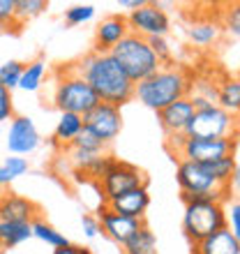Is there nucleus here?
Segmentation results:
<instances>
[{
	"label": "nucleus",
	"instance_id": "f257e3e1",
	"mask_svg": "<svg viewBox=\"0 0 240 254\" xmlns=\"http://www.w3.org/2000/svg\"><path fill=\"white\" fill-rule=\"evenodd\" d=\"M74 74H79L88 86L93 88L102 104L122 109L127 102L134 100V83L127 79V74L120 69L111 54H97L90 51L81 61L69 65Z\"/></svg>",
	"mask_w": 240,
	"mask_h": 254
},
{
	"label": "nucleus",
	"instance_id": "dca6fc26",
	"mask_svg": "<svg viewBox=\"0 0 240 254\" xmlns=\"http://www.w3.org/2000/svg\"><path fill=\"white\" fill-rule=\"evenodd\" d=\"M104 206L111 208L114 213L125 215V217L143 220V217H146L148 206H150V192H148V188L129 190V192H125V194H120V196H116V199L104 201Z\"/></svg>",
	"mask_w": 240,
	"mask_h": 254
},
{
	"label": "nucleus",
	"instance_id": "7ed1b4c3",
	"mask_svg": "<svg viewBox=\"0 0 240 254\" xmlns=\"http://www.w3.org/2000/svg\"><path fill=\"white\" fill-rule=\"evenodd\" d=\"M111 56L116 58L120 69L127 74V79L132 83H139V81H143L146 76L155 74L162 67V63L153 54L148 40H143V37H139L134 33H129L125 40H120L111 49Z\"/></svg>",
	"mask_w": 240,
	"mask_h": 254
},
{
	"label": "nucleus",
	"instance_id": "423d86ee",
	"mask_svg": "<svg viewBox=\"0 0 240 254\" xmlns=\"http://www.w3.org/2000/svg\"><path fill=\"white\" fill-rule=\"evenodd\" d=\"M169 146L174 148L178 160L196 162V164H208V162L222 160V157H234L238 150L236 136H224V139H194V136H169Z\"/></svg>",
	"mask_w": 240,
	"mask_h": 254
},
{
	"label": "nucleus",
	"instance_id": "2f4dec72",
	"mask_svg": "<svg viewBox=\"0 0 240 254\" xmlns=\"http://www.w3.org/2000/svg\"><path fill=\"white\" fill-rule=\"evenodd\" d=\"M224 213H227V229L236 238H240V203H238V199L231 201L229 208H224Z\"/></svg>",
	"mask_w": 240,
	"mask_h": 254
},
{
	"label": "nucleus",
	"instance_id": "c9c22d12",
	"mask_svg": "<svg viewBox=\"0 0 240 254\" xmlns=\"http://www.w3.org/2000/svg\"><path fill=\"white\" fill-rule=\"evenodd\" d=\"M227 30L234 35V37L240 35V7L238 5H234L227 12Z\"/></svg>",
	"mask_w": 240,
	"mask_h": 254
},
{
	"label": "nucleus",
	"instance_id": "2eb2a0df",
	"mask_svg": "<svg viewBox=\"0 0 240 254\" xmlns=\"http://www.w3.org/2000/svg\"><path fill=\"white\" fill-rule=\"evenodd\" d=\"M192 116H194L192 102L187 100V97H182V100L174 102V104L164 107L162 111H157V121H160L167 136H180V134H185Z\"/></svg>",
	"mask_w": 240,
	"mask_h": 254
},
{
	"label": "nucleus",
	"instance_id": "4be33fe9",
	"mask_svg": "<svg viewBox=\"0 0 240 254\" xmlns=\"http://www.w3.org/2000/svg\"><path fill=\"white\" fill-rule=\"evenodd\" d=\"M215 104L224 109L227 114L236 116L240 109V81L238 79H227L224 83L217 86L215 90Z\"/></svg>",
	"mask_w": 240,
	"mask_h": 254
},
{
	"label": "nucleus",
	"instance_id": "9b49d317",
	"mask_svg": "<svg viewBox=\"0 0 240 254\" xmlns=\"http://www.w3.org/2000/svg\"><path fill=\"white\" fill-rule=\"evenodd\" d=\"M83 129L90 132L93 136L109 146L118 139V134L122 132V111L111 104H97L90 114L83 116Z\"/></svg>",
	"mask_w": 240,
	"mask_h": 254
},
{
	"label": "nucleus",
	"instance_id": "72a5a7b5",
	"mask_svg": "<svg viewBox=\"0 0 240 254\" xmlns=\"http://www.w3.org/2000/svg\"><path fill=\"white\" fill-rule=\"evenodd\" d=\"M81 227H83V234H86V238H97V236L102 234L97 215H83V217H81Z\"/></svg>",
	"mask_w": 240,
	"mask_h": 254
},
{
	"label": "nucleus",
	"instance_id": "1a4fd4ad",
	"mask_svg": "<svg viewBox=\"0 0 240 254\" xmlns=\"http://www.w3.org/2000/svg\"><path fill=\"white\" fill-rule=\"evenodd\" d=\"M100 188L104 201L116 199L120 194L129 192L136 188H148V178L139 167H134L129 162L114 160V164L109 167V171L100 178Z\"/></svg>",
	"mask_w": 240,
	"mask_h": 254
},
{
	"label": "nucleus",
	"instance_id": "b1692460",
	"mask_svg": "<svg viewBox=\"0 0 240 254\" xmlns=\"http://www.w3.org/2000/svg\"><path fill=\"white\" fill-rule=\"evenodd\" d=\"M49 2L44 0H14V21L16 26H23L28 21H33L35 16H40L42 12H47Z\"/></svg>",
	"mask_w": 240,
	"mask_h": 254
},
{
	"label": "nucleus",
	"instance_id": "5701e85b",
	"mask_svg": "<svg viewBox=\"0 0 240 254\" xmlns=\"http://www.w3.org/2000/svg\"><path fill=\"white\" fill-rule=\"evenodd\" d=\"M44 76H47V63L37 58L33 63H26L23 65V72H21V81L19 88L26 90V93H37L44 83Z\"/></svg>",
	"mask_w": 240,
	"mask_h": 254
},
{
	"label": "nucleus",
	"instance_id": "ddd939ff",
	"mask_svg": "<svg viewBox=\"0 0 240 254\" xmlns=\"http://www.w3.org/2000/svg\"><path fill=\"white\" fill-rule=\"evenodd\" d=\"M97 220H100L102 234L107 236V238H111L114 243H118V245L127 243V238L134 231H139L141 224H143V220H134V217H125V215H120V213H114L104 203L97 210Z\"/></svg>",
	"mask_w": 240,
	"mask_h": 254
},
{
	"label": "nucleus",
	"instance_id": "4c0bfd02",
	"mask_svg": "<svg viewBox=\"0 0 240 254\" xmlns=\"http://www.w3.org/2000/svg\"><path fill=\"white\" fill-rule=\"evenodd\" d=\"M54 254H81V248H76V245H67V248H56Z\"/></svg>",
	"mask_w": 240,
	"mask_h": 254
},
{
	"label": "nucleus",
	"instance_id": "6ab92c4d",
	"mask_svg": "<svg viewBox=\"0 0 240 254\" xmlns=\"http://www.w3.org/2000/svg\"><path fill=\"white\" fill-rule=\"evenodd\" d=\"M120 248H122V254H160V250H157V238H155V234L150 231V227H148L146 222H143L139 231H134V234L127 238V243H122Z\"/></svg>",
	"mask_w": 240,
	"mask_h": 254
},
{
	"label": "nucleus",
	"instance_id": "f704fd0d",
	"mask_svg": "<svg viewBox=\"0 0 240 254\" xmlns=\"http://www.w3.org/2000/svg\"><path fill=\"white\" fill-rule=\"evenodd\" d=\"M9 23L16 26V21H14V0H0V26H9Z\"/></svg>",
	"mask_w": 240,
	"mask_h": 254
},
{
	"label": "nucleus",
	"instance_id": "f3484780",
	"mask_svg": "<svg viewBox=\"0 0 240 254\" xmlns=\"http://www.w3.org/2000/svg\"><path fill=\"white\" fill-rule=\"evenodd\" d=\"M37 206L21 194H2L0 196V220L5 222H33Z\"/></svg>",
	"mask_w": 240,
	"mask_h": 254
},
{
	"label": "nucleus",
	"instance_id": "6e6552de",
	"mask_svg": "<svg viewBox=\"0 0 240 254\" xmlns=\"http://www.w3.org/2000/svg\"><path fill=\"white\" fill-rule=\"evenodd\" d=\"M185 136L194 139H224V136H236V116L227 114L217 104L194 111L192 121L185 129Z\"/></svg>",
	"mask_w": 240,
	"mask_h": 254
},
{
	"label": "nucleus",
	"instance_id": "cd10ccee",
	"mask_svg": "<svg viewBox=\"0 0 240 254\" xmlns=\"http://www.w3.org/2000/svg\"><path fill=\"white\" fill-rule=\"evenodd\" d=\"M23 65H26V63H21V61L2 63V65H0V88H5V90H9V93H12L14 88H19Z\"/></svg>",
	"mask_w": 240,
	"mask_h": 254
},
{
	"label": "nucleus",
	"instance_id": "393cba45",
	"mask_svg": "<svg viewBox=\"0 0 240 254\" xmlns=\"http://www.w3.org/2000/svg\"><path fill=\"white\" fill-rule=\"evenodd\" d=\"M187 35H189V40H192L196 47H208V44L217 42V37H220V26L213 23V21H196V23H192V28H189Z\"/></svg>",
	"mask_w": 240,
	"mask_h": 254
},
{
	"label": "nucleus",
	"instance_id": "7c9ffc66",
	"mask_svg": "<svg viewBox=\"0 0 240 254\" xmlns=\"http://www.w3.org/2000/svg\"><path fill=\"white\" fill-rule=\"evenodd\" d=\"M148 44L162 65H171V47H169L167 37H153V40H148Z\"/></svg>",
	"mask_w": 240,
	"mask_h": 254
},
{
	"label": "nucleus",
	"instance_id": "412c9836",
	"mask_svg": "<svg viewBox=\"0 0 240 254\" xmlns=\"http://www.w3.org/2000/svg\"><path fill=\"white\" fill-rule=\"evenodd\" d=\"M83 132V118L76 114H60V121L56 125L54 139L58 146H72L74 139Z\"/></svg>",
	"mask_w": 240,
	"mask_h": 254
},
{
	"label": "nucleus",
	"instance_id": "a878e982",
	"mask_svg": "<svg viewBox=\"0 0 240 254\" xmlns=\"http://www.w3.org/2000/svg\"><path fill=\"white\" fill-rule=\"evenodd\" d=\"M30 229H33V236L35 238H40L42 243H47V245H51V248H67L69 245V241H67L65 236L60 234V231H56L51 224H47L44 220H33L30 222Z\"/></svg>",
	"mask_w": 240,
	"mask_h": 254
},
{
	"label": "nucleus",
	"instance_id": "4468645a",
	"mask_svg": "<svg viewBox=\"0 0 240 254\" xmlns=\"http://www.w3.org/2000/svg\"><path fill=\"white\" fill-rule=\"evenodd\" d=\"M129 35L127 21L122 14H111L107 19H102L95 28V49L97 54H111V49L118 44L120 40H125Z\"/></svg>",
	"mask_w": 240,
	"mask_h": 254
},
{
	"label": "nucleus",
	"instance_id": "20e7f679",
	"mask_svg": "<svg viewBox=\"0 0 240 254\" xmlns=\"http://www.w3.org/2000/svg\"><path fill=\"white\" fill-rule=\"evenodd\" d=\"M224 203L208 199H189L185 201V213H182V231L187 241L196 245L199 241L213 236L215 231L227 227V213Z\"/></svg>",
	"mask_w": 240,
	"mask_h": 254
},
{
	"label": "nucleus",
	"instance_id": "473e14b6",
	"mask_svg": "<svg viewBox=\"0 0 240 254\" xmlns=\"http://www.w3.org/2000/svg\"><path fill=\"white\" fill-rule=\"evenodd\" d=\"M14 118V97L9 90L0 88V123Z\"/></svg>",
	"mask_w": 240,
	"mask_h": 254
},
{
	"label": "nucleus",
	"instance_id": "c85d7f7f",
	"mask_svg": "<svg viewBox=\"0 0 240 254\" xmlns=\"http://www.w3.org/2000/svg\"><path fill=\"white\" fill-rule=\"evenodd\" d=\"M95 16V7L93 5H74L65 12L67 26H83L88 21H93Z\"/></svg>",
	"mask_w": 240,
	"mask_h": 254
},
{
	"label": "nucleus",
	"instance_id": "0eeeda50",
	"mask_svg": "<svg viewBox=\"0 0 240 254\" xmlns=\"http://www.w3.org/2000/svg\"><path fill=\"white\" fill-rule=\"evenodd\" d=\"M65 76H60L58 83H56V93H54V104L60 114H76L83 116L90 114L100 100L97 95L93 93V88L88 86L86 81L81 79L79 74H74L69 67L62 69Z\"/></svg>",
	"mask_w": 240,
	"mask_h": 254
},
{
	"label": "nucleus",
	"instance_id": "a211bd4d",
	"mask_svg": "<svg viewBox=\"0 0 240 254\" xmlns=\"http://www.w3.org/2000/svg\"><path fill=\"white\" fill-rule=\"evenodd\" d=\"M192 254H240V238H236L227 227L215 231L196 245H192Z\"/></svg>",
	"mask_w": 240,
	"mask_h": 254
},
{
	"label": "nucleus",
	"instance_id": "c756f323",
	"mask_svg": "<svg viewBox=\"0 0 240 254\" xmlns=\"http://www.w3.org/2000/svg\"><path fill=\"white\" fill-rule=\"evenodd\" d=\"M72 148H79V150H88V153H107V146L102 143L97 136H93L90 132H83L74 139V143H72Z\"/></svg>",
	"mask_w": 240,
	"mask_h": 254
},
{
	"label": "nucleus",
	"instance_id": "e433bc0d",
	"mask_svg": "<svg viewBox=\"0 0 240 254\" xmlns=\"http://www.w3.org/2000/svg\"><path fill=\"white\" fill-rule=\"evenodd\" d=\"M118 5L129 9V12H134V9H139V7L143 5V0H118Z\"/></svg>",
	"mask_w": 240,
	"mask_h": 254
},
{
	"label": "nucleus",
	"instance_id": "39448f33",
	"mask_svg": "<svg viewBox=\"0 0 240 254\" xmlns=\"http://www.w3.org/2000/svg\"><path fill=\"white\" fill-rule=\"evenodd\" d=\"M176 181H178L182 201L208 199V201H217V203H227L229 201V192H231V190L222 188L220 183L215 181L213 176L206 171L203 164L178 160V167H176Z\"/></svg>",
	"mask_w": 240,
	"mask_h": 254
},
{
	"label": "nucleus",
	"instance_id": "aec40b11",
	"mask_svg": "<svg viewBox=\"0 0 240 254\" xmlns=\"http://www.w3.org/2000/svg\"><path fill=\"white\" fill-rule=\"evenodd\" d=\"M33 238L30 222H5L0 220V250L16 248L21 243Z\"/></svg>",
	"mask_w": 240,
	"mask_h": 254
},
{
	"label": "nucleus",
	"instance_id": "f03ea898",
	"mask_svg": "<svg viewBox=\"0 0 240 254\" xmlns=\"http://www.w3.org/2000/svg\"><path fill=\"white\" fill-rule=\"evenodd\" d=\"M192 74L180 65H162L160 69L143 81L134 83V100H139L143 107L162 111L164 107L174 104L189 95Z\"/></svg>",
	"mask_w": 240,
	"mask_h": 254
},
{
	"label": "nucleus",
	"instance_id": "f8f14e48",
	"mask_svg": "<svg viewBox=\"0 0 240 254\" xmlns=\"http://www.w3.org/2000/svg\"><path fill=\"white\" fill-rule=\"evenodd\" d=\"M42 143V136L37 132L35 123L28 116H14L9 123V134H7V150L16 157L35 153Z\"/></svg>",
	"mask_w": 240,
	"mask_h": 254
},
{
	"label": "nucleus",
	"instance_id": "9d476101",
	"mask_svg": "<svg viewBox=\"0 0 240 254\" xmlns=\"http://www.w3.org/2000/svg\"><path fill=\"white\" fill-rule=\"evenodd\" d=\"M129 33L139 35L143 40H153V37H167L171 30V21L167 12L162 9L157 2H143L139 9H134L125 16Z\"/></svg>",
	"mask_w": 240,
	"mask_h": 254
},
{
	"label": "nucleus",
	"instance_id": "bb28decb",
	"mask_svg": "<svg viewBox=\"0 0 240 254\" xmlns=\"http://www.w3.org/2000/svg\"><path fill=\"white\" fill-rule=\"evenodd\" d=\"M28 171V160L26 157H5V162L0 164V188L12 185L19 176H23Z\"/></svg>",
	"mask_w": 240,
	"mask_h": 254
}]
</instances>
